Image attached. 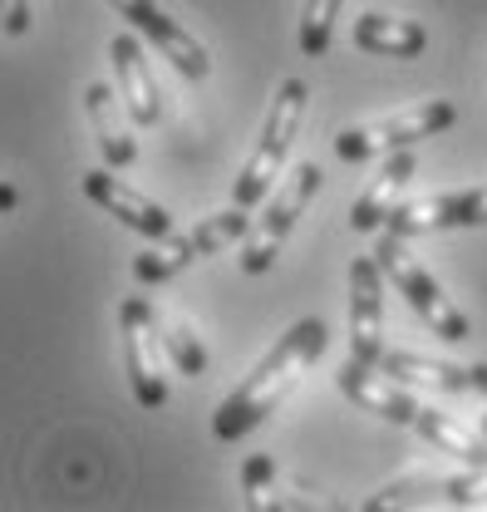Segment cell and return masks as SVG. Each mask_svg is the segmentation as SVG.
I'll return each instance as SVG.
<instances>
[{"mask_svg":"<svg viewBox=\"0 0 487 512\" xmlns=\"http://www.w3.org/2000/svg\"><path fill=\"white\" fill-rule=\"evenodd\" d=\"M15 202H20V192L10 188V183H0V212H10Z\"/></svg>","mask_w":487,"mask_h":512,"instance_id":"603a6c76","label":"cell"},{"mask_svg":"<svg viewBox=\"0 0 487 512\" xmlns=\"http://www.w3.org/2000/svg\"><path fill=\"white\" fill-rule=\"evenodd\" d=\"M163 345H168V355H173V365L183 370V375H207V350H202V340H197V330L187 325V320H173V325H163Z\"/></svg>","mask_w":487,"mask_h":512,"instance_id":"44dd1931","label":"cell"},{"mask_svg":"<svg viewBox=\"0 0 487 512\" xmlns=\"http://www.w3.org/2000/svg\"><path fill=\"white\" fill-rule=\"evenodd\" d=\"M355 45L384 60H414L428 50V30L419 20H394V15H360L355 20Z\"/></svg>","mask_w":487,"mask_h":512,"instance_id":"2e32d148","label":"cell"},{"mask_svg":"<svg viewBox=\"0 0 487 512\" xmlns=\"http://www.w3.org/2000/svg\"><path fill=\"white\" fill-rule=\"evenodd\" d=\"M335 384H340V394H345V399H355L365 414H379L384 424H414V419H419V409H424V404L394 380V375H384L379 365H365V360H355V355L340 365Z\"/></svg>","mask_w":487,"mask_h":512,"instance_id":"30bf717a","label":"cell"},{"mask_svg":"<svg viewBox=\"0 0 487 512\" xmlns=\"http://www.w3.org/2000/svg\"><path fill=\"white\" fill-rule=\"evenodd\" d=\"M320 168L315 163H301L281 188H276V197L266 202V217L246 232L242 242V271L246 276H261V271H271V261H276V252L286 247V237H291V227L301 222V212L310 207V197L320 192Z\"/></svg>","mask_w":487,"mask_h":512,"instance_id":"8992f818","label":"cell"},{"mask_svg":"<svg viewBox=\"0 0 487 512\" xmlns=\"http://www.w3.org/2000/svg\"><path fill=\"white\" fill-rule=\"evenodd\" d=\"M458 109L448 99H428V104H414L394 119H379V124H365V128H345L335 133V153L345 163H365V158H379V153H399V148H414L424 143L433 133L453 128Z\"/></svg>","mask_w":487,"mask_h":512,"instance_id":"5b68a950","label":"cell"},{"mask_svg":"<svg viewBox=\"0 0 487 512\" xmlns=\"http://www.w3.org/2000/svg\"><path fill=\"white\" fill-rule=\"evenodd\" d=\"M473 394H487V365H473Z\"/></svg>","mask_w":487,"mask_h":512,"instance_id":"cb8c5ba5","label":"cell"},{"mask_svg":"<svg viewBox=\"0 0 487 512\" xmlns=\"http://www.w3.org/2000/svg\"><path fill=\"white\" fill-rule=\"evenodd\" d=\"M409 178H414V153H409V148L389 153V163L379 168V178L355 197V207H350V227H355V232L384 227V222L394 217V207H399L404 188H409Z\"/></svg>","mask_w":487,"mask_h":512,"instance_id":"5bb4252c","label":"cell"},{"mask_svg":"<svg viewBox=\"0 0 487 512\" xmlns=\"http://www.w3.org/2000/svg\"><path fill=\"white\" fill-rule=\"evenodd\" d=\"M404 242H409V237H399V232H389V227H384V242H379V252H374L379 256V266H384V276L394 281V291L414 306V316L424 320L433 335H443V340H453V345H458V340H468V335H473L468 316L443 296V286H438L424 266L409 256Z\"/></svg>","mask_w":487,"mask_h":512,"instance_id":"277c9868","label":"cell"},{"mask_svg":"<svg viewBox=\"0 0 487 512\" xmlns=\"http://www.w3.org/2000/svg\"><path fill=\"white\" fill-rule=\"evenodd\" d=\"M119 325H123V365H128V380L143 409H163L168 404V384L158 375V345H163V320L158 311L143 301V296H128L119 306Z\"/></svg>","mask_w":487,"mask_h":512,"instance_id":"52a82bcc","label":"cell"},{"mask_svg":"<svg viewBox=\"0 0 487 512\" xmlns=\"http://www.w3.org/2000/svg\"><path fill=\"white\" fill-rule=\"evenodd\" d=\"M246 212H251V207L232 202L227 212L202 217V222H197L192 232H183V237H163L158 247H148V252L133 256V276H138L143 286H163V281L183 276L192 261L222 252V247H232V242H246V232H251V217H246Z\"/></svg>","mask_w":487,"mask_h":512,"instance_id":"3957f363","label":"cell"},{"mask_svg":"<svg viewBox=\"0 0 487 512\" xmlns=\"http://www.w3.org/2000/svg\"><path fill=\"white\" fill-rule=\"evenodd\" d=\"M483 434H487V414H483Z\"/></svg>","mask_w":487,"mask_h":512,"instance_id":"d4e9b609","label":"cell"},{"mask_svg":"<svg viewBox=\"0 0 487 512\" xmlns=\"http://www.w3.org/2000/svg\"><path fill=\"white\" fill-rule=\"evenodd\" d=\"M325 340H330L325 320H315V316L296 320V325L266 350V360L222 399V409H217V419H212V434H217L222 444H237L266 414H276V404H281V399L296 389V380L325 355Z\"/></svg>","mask_w":487,"mask_h":512,"instance_id":"6da1fadb","label":"cell"},{"mask_svg":"<svg viewBox=\"0 0 487 512\" xmlns=\"http://www.w3.org/2000/svg\"><path fill=\"white\" fill-rule=\"evenodd\" d=\"M114 10H119L123 20H133V30H143L168 60L183 69L187 79H207V69H212V60H207V50H202V40L197 35H187L178 20H168L163 10H158V0H109Z\"/></svg>","mask_w":487,"mask_h":512,"instance_id":"8fae6325","label":"cell"},{"mask_svg":"<svg viewBox=\"0 0 487 512\" xmlns=\"http://www.w3.org/2000/svg\"><path fill=\"white\" fill-rule=\"evenodd\" d=\"M119 104H123V94H114L109 84H89V89H84L89 128H94V138H99V148H104L109 168H133L138 143H133V133H128V124H123Z\"/></svg>","mask_w":487,"mask_h":512,"instance_id":"9a60e30c","label":"cell"},{"mask_svg":"<svg viewBox=\"0 0 487 512\" xmlns=\"http://www.w3.org/2000/svg\"><path fill=\"white\" fill-rule=\"evenodd\" d=\"M487 222V183L463 192H438L419 202H399L394 217L384 222L399 237H424V232H453V227H483Z\"/></svg>","mask_w":487,"mask_h":512,"instance_id":"ba28073f","label":"cell"},{"mask_svg":"<svg viewBox=\"0 0 487 512\" xmlns=\"http://www.w3.org/2000/svg\"><path fill=\"white\" fill-rule=\"evenodd\" d=\"M379 370L394 375L399 384H424V389H443V394H473V365H448V360H424L409 350H384Z\"/></svg>","mask_w":487,"mask_h":512,"instance_id":"e0dca14e","label":"cell"},{"mask_svg":"<svg viewBox=\"0 0 487 512\" xmlns=\"http://www.w3.org/2000/svg\"><path fill=\"white\" fill-rule=\"evenodd\" d=\"M242 493H246V508L251 512H266L276 508V458L271 453H251L242 463Z\"/></svg>","mask_w":487,"mask_h":512,"instance_id":"ffe728a7","label":"cell"},{"mask_svg":"<svg viewBox=\"0 0 487 512\" xmlns=\"http://www.w3.org/2000/svg\"><path fill=\"white\" fill-rule=\"evenodd\" d=\"M109 60H114V69H119V94H123L128 119L143 124V128H158L163 104H158V84H153V69H148V60H143L138 40H133V35H114Z\"/></svg>","mask_w":487,"mask_h":512,"instance_id":"4fadbf2b","label":"cell"},{"mask_svg":"<svg viewBox=\"0 0 487 512\" xmlns=\"http://www.w3.org/2000/svg\"><path fill=\"white\" fill-rule=\"evenodd\" d=\"M30 30V0H0V35H25Z\"/></svg>","mask_w":487,"mask_h":512,"instance_id":"7402d4cb","label":"cell"},{"mask_svg":"<svg viewBox=\"0 0 487 512\" xmlns=\"http://www.w3.org/2000/svg\"><path fill=\"white\" fill-rule=\"evenodd\" d=\"M340 5H345V0H305V10H301V55L305 60H320V55L330 50Z\"/></svg>","mask_w":487,"mask_h":512,"instance_id":"d6986e66","label":"cell"},{"mask_svg":"<svg viewBox=\"0 0 487 512\" xmlns=\"http://www.w3.org/2000/svg\"><path fill=\"white\" fill-rule=\"evenodd\" d=\"M84 192H89V202H99L104 212H114L123 227H133V232H143V237H153V242L173 237V217H168L153 197H143L138 188H128L123 178H114L109 168H89V173H84Z\"/></svg>","mask_w":487,"mask_h":512,"instance_id":"7c38bea8","label":"cell"},{"mask_svg":"<svg viewBox=\"0 0 487 512\" xmlns=\"http://www.w3.org/2000/svg\"><path fill=\"white\" fill-rule=\"evenodd\" d=\"M305 99H310L305 79H286V84L276 89L266 128H261V143H256V153L246 158V168L237 173V183H232V202L256 207V202L271 197L281 168H286V153H291V143H296V128H301V119H305Z\"/></svg>","mask_w":487,"mask_h":512,"instance_id":"7a4b0ae2","label":"cell"},{"mask_svg":"<svg viewBox=\"0 0 487 512\" xmlns=\"http://www.w3.org/2000/svg\"><path fill=\"white\" fill-rule=\"evenodd\" d=\"M414 429H419L438 453H453V458L468 463V468H487V434L483 429L473 434V429H463L458 419H448V414H438V409H419Z\"/></svg>","mask_w":487,"mask_h":512,"instance_id":"ac0fdd59","label":"cell"},{"mask_svg":"<svg viewBox=\"0 0 487 512\" xmlns=\"http://www.w3.org/2000/svg\"><path fill=\"white\" fill-rule=\"evenodd\" d=\"M350 355L379 365L384 355V266L379 256L350 261Z\"/></svg>","mask_w":487,"mask_h":512,"instance_id":"9c48e42d","label":"cell"}]
</instances>
